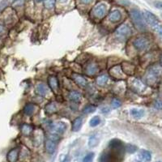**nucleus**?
<instances>
[{"mask_svg": "<svg viewBox=\"0 0 162 162\" xmlns=\"http://www.w3.org/2000/svg\"><path fill=\"white\" fill-rule=\"evenodd\" d=\"M143 17L144 21L148 23V25H150L159 34V36H161V25H160V20H158L157 17L153 13L148 12V11H145V12H143Z\"/></svg>", "mask_w": 162, "mask_h": 162, "instance_id": "nucleus-1", "label": "nucleus"}, {"mask_svg": "<svg viewBox=\"0 0 162 162\" xmlns=\"http://www.w3.org/2000/svg\"><path fill=\"white\" fill-rule=\"evenodd\" d=\"M160 77V67L153 66L148 69L146 73L145 80L146 82L149 85H157L158 81Z\"/></svg>", "mask_w": 162, "mask_h": 162, "instance_id": "nucleus-2", "label": "nucleus"}, {"mask_svg": "<svg viewBox=\"0 0 162 162\" xmlns=\"http://www.w3.org/2000/svg\"><path fill=\"white\" fill-rule=\"evenodd\" d=\"M131 17L132 21L135 26L136 27L137 29L140 31H144L146 29V23L143 20V15L141 14V12L139 10L132 9L130 12Z\"/></svg>", "mask_w": 162, "mask_h": 162, "instance_id": "nucleus-3", "label": "nucleus"}, {"mask_svg": "<svg viewBox=\"0 0 162 162\" xmlns=\"http://www.w3.org/2000/svg\"><path fill=\"white\" fill-rule=\"evenodd\" d=\"M131 33V28L127 23H122L114 32V35L116 38L120 41H123L127 39Z\"/></svg>", "mask_w": 162, "mask_h": 162, "instance_id": "nucleus-4", "label": "nucleus"}, {"mask_svg": "<svg viewBox=\"0 0 162 162\" xmlns=\"http://www.w3.org/2000/svg\"><path fill=\"white\" fill-rule=\"evenodd\" d=\"M109 148H110V150L117 154L118 156H120L121 157H122L125 152L124 144L122 143V141L117 139H113L110 142Z\"/></svg>", "mask_w": 162, "mask_h": 162, "instance_id": "nucleus-5", "label": "nucleus"}, {"mask_svg": "<svg viewBox=\"0 0 162 162\" xmlns=\"http://www.w3.org/2000/svg\"><path fill=\"white\" fill-rule=\"evenodd\" d=\"M67 125L63 122H53L49 125V131L51 135H55L59 136L60 135H63L66 131Z\"/></svg>", "mask_w": 162, "mask_h": 162, "instance_id": "nucleus-6", "label": "nucleus"}, {"mask_svg": "<svg viewBox=\"0 0 162 162\" xmlns=\"http://www.w3.org/2000/svg\"><path fill=\"white\" fill-rule=\"evenodd\" d=\"M131 88L134 92L139 94H143L148 92V86L139 79H134L132 80L131 82Z\"/></svg>", "mask_w": 162, "mask_h": 162, "instance_id": "nucleus-7", "label": "nucleus"}, {"mask_svg": "<svg viewBox=\"0 0 162 162\" xmlns=\"http://www.w3.org/2000/svg\"><path fill=\"white\" fill-rule=\"evenodd\" d=\"M133 46L138 51L146 50L149 47V40L145 37H138L133 41Z\"/></svg>", "mask_w": 162, "mask_h": 162, "instance_id": "nucleus-8", "label": "nucleus"}, {"mask_svg": "<svg viewBox=\"0 0 162 162\" xmlns=\"http://www.w3.org/2000/svg\"><path fill=\"white\" fill-rule=\"evenodd\" d=\"M106 12H107V6L104 2H100L92 8L91 13L94 17L100 19L105 16Z\"/></svg>", "mask_w": 162, "mask_h": 162, "instance_id": "nucleus-9", "label": "nucleus"}, {"mask_svg": "<svg viewBox=\"0 0 162 162\" xmlns=\"http://www.w3.org/2000/svg\"><path fill=\"white\" fill-rule=\"evenodd\" d=\"M121 157L112 151L110 152H104L100 157V162H119L118 160Z\"/></svg>", "mask_w": 162, "mask_h": 162, "instance_id": "nucleus-10", "label": "nucleus"}, {"mask_svg": "<svg viewBox=\"0 0 162 162\" xmlns=\"http://www.w3.org/2000/svg\"><path fill=\"white\" fill-rule=\"evenodd\" d=\"M110 75L111 77L115 79V80H123L126 76V75L122 71V67L119 65L113 67L110 70Z\"/></svg>", "mask_w": 162, "mask_h": 162, "instance_id": "nucleus-11", "label": "nucleus"}, {"mask_svg": "<svg viewBox=\"0 0 162 162\" xmlns=\"http://www.w3.org/2000/svg\"><path fill=\"white\" fill-rule=\"evenodd\" d=\"M45 151L49 154H54L57 149V142L50 139H47L45 142Z\"/></svg>", "mask_w": 162, "mask_h": 162, "instance_id": "nucleus-12", "label": "nucleus"}, {"mask_svg": "<svg viewBox=\"0 0 162 162\" xmlns=\"http://www.w3.org/2000/svg\"><path fill=\"white\" fill-rule=\"evenodd\" d=\"M35 92L41 96H45L49 92V88L43 83H38L35 87Z\"/></svg>", "mask_w": 162, "mask_h": 162, "instance_id": "nucleus-13", "label": "nucleus"}, {"mask_svg": "<svg viewBox=\"0 0 162 162\" xmlns=\"http://www.w3.org/2000/svg\"><path fill=\"white\" fill-rule=\"evenodd\" d=\"M122 70L125 75H134L135 71V67L133 64L130 63L128 62H125L122 63Z\"/></svg>", "mask_w": 162, "mask_h": 162, "instance_id": "nucleus-14", "label": "nucleus"}, {"mask_svg": "<svg viewBox=\"0 0 162 162\" xmlns=\"http://www.w3.org/2000/svg\"><path fill=\"white\" fill-rule=\"evenodd\" d=\"M19 157V148H13L8 152L7 155V159L8 162H16Z\"/></svg>", "mask_w": 162, "mask_h": 162, "instance_id": "nucleus-15", "label": "nucleus"}, {"mask_svg": "<svg viewBox=\"0 0 162 162\" xmlns=\"http://www.w3.org/2000/svg\"><path fill=\"white\" fill-rule=\"evenodd\" d=\"M122 12H120L119 10H113L109 14V20L113 23L118 22L122 19Z\"/></svg>", "mask_w": 162, "mask_h": 162, "instance_id": "nucleus-16", "label": "nucleus"}, {"mask_svg": "<svg viewBox=\"0 0 162 162\" xmlns=\"http://www.w3.org/2000/svg\"><path fill=\"white\" fill-rule=\"evenodd\" d=\"M48 85L54 92H57V90L59 89V81L57 77L51 75L48 78Z\"/></svg>", "mask_w": 162, "mask_h": 162, "instance_id": "nucleus-17", "label": "nucleus"}, {"mask_svg": "<svg viewBox=\"0 0 162 162\" xmlns=\"http://www.w3.org/2000/svg\"><path fill=\"white\" fill-rule=\"evenodd\" d=\"M98 66L95 63H91L86 67V73L88 75H90V76L96 75V73L98 72Z\"/></svg>", "mask_w": 162, "mask_h": 162, "instance_id": "nucleus-18", "label": "nucleus"}, {"mask_svg": "<svg viewBox=\"0 0 162 162\" xmlns=\"http://www.w3.org/2000/svg\"><path fill=\"white\" fill-rule=\"evenodd\" d=\"M73 80H74V81H75L78 85H80L81 87H85V86H87L88 85L87 80H86L84 76L78 75V74L73 75Z\"/></svg>", "mask_w": 162, "mask_h": 162, "instance_id": "nucleus-19", "label": "nucleus"}, {"mask_svg": "<svg viewBox=\"0 0 162 162\" xmlns=\"http://www.w3.org/2000/svg\"><path fill=\"white\" fill-rule=\"evenodd\" d=\"M68 98L70 99V101L72 102H75V103H78L81 101L82 99V95L80 92L78 91H71V92L69 93Z\"/></svg>", "mask_w": 162, "mask_h": 162, "instance_id": "nucleus-20", "label": "nucleus"}, {"mask_svg": "<svg viewBox=\"0 0 162 162\" xmlns=\"http://www.w3.org/2000/svg\"><path fill=\"white\" fill-rule=\"evenodd\" d=\"M83 125V119L82 117H76L72 122V126H71V130H72V131L76 132L78 131H80L81 129V127H82Z\"/></svg>", "mask_w": 162, "mask_h": 162, "instance_id": "nucleus-21", "label": "nucleus"}, {"mask_svg": "<svg viewBox=\"0 0 162 162\" xmlns=\"http://www.w3.org/2000/svg\"><path fill=\"white\" fill-rule=\"evenodd\" d=\"M36 111V106L33 104L28 103L23 107V113L27 116H32Z\"/></svg>", "mask_w": 162, "mask_h": 162, "instance_id": "nucleus-22", "label": "nucleus"}, {"mask_svg": "<svg viewBox=\"0 0 162 162\" xmlns=\"http://www.w3.org/2000/svg\"><path fill=\"white\" fill-rule=\"evenodd\" d=\"M45 110L47 114H52V113H56L58 111V105L56 102H50V103L47 104Z\"/></svg>", "mask_w": 162, "mask_h": 162, "instance_id": "nucleus-23", "label": "nucleus"}, {"mask_svg": "<svg viewBox=\"0 0 162 162\" xmlns=\"http://www.w3.org/2000/svg\"><path fill=\"white\" fill-rule=\"evenodd\" d=\"M139 157L144 161H150L152 160V154L148 150H141L139 153Z\"/></svg>", "mask_w": 162, "mask_h": 162, "instance_id": "nucleus-24", "label": "nucleus"}, {"mask_svg": "<svg viewBox=\"0 0 162 162\" xmlns=\"http://www.w3.org/2000/svg\"><path fill=\"white\" fill-rule=\"evenodd\" d=\"M130 113H131L132 117L135 119H139L144 115V110H140V109H131Z\"/></svg>", "mask_w": 162, "mask_h": 162, "instance_id": "nucleus-25", "label": "nucleus"}, {"mask_svg": "<svg viewBox=\"0 0 162 162\" xmlns=\"http://www.w3.org/2000/svg\"><path fill=\"white\" fill-rule=\"evenodd\" d=\"M109 81V77L106 75H100L96 78V84L101 87H103L105 85H107V83Z\"/></svg>", "mask_w": 162, "mask_h": 162, "instance_id": "nucleus-26", "label": "nucleus"}, {"mask_svg": "<svg viewBox=\"0 0 162 162\" xmlns=\"http://www.w3.org/2000/svg\"><path fill=\"white\" fill-rule=\"evenodd\" d=\"M20 129H21L22 134H23L24 135H29L33 131V127L29 124H23L20 127Z\"/></svg>", "mask_w": 162, "mask_h": 162, "instance_id": "nucleus-27", "label": "nucleus"}, {"mask_svg": "<svg viewBox=\"0 0 162 162\" xmlns=\"http://www.w3.org/2000/svg\"><path fill=\"white\" fill-rule=\"evenodd\" d=\"M98 144V139L97 137L94 135L90 137L89 139H88V146L90 148H95L96 145Z\"/></svg>", "mask_w": 162, "mask_h": 162, "instance_id": "nucleus-28", "label": "nucleus"}, {"mask_svg": "<svg viewBox=\"0 0 162 162\" xmlns=\"http://www.w3.org/2000/svg\"><path fill=\"white\" fill-rule=\"evenodd\" d=\"M100 122H101V118H100V117H99V116H95V117H93L92 119L90 120L89 125L90 127H96V126H98V125L100 124Z\"/></svg>", "mask_w": 162, "mask_h": 162, "instance_id": "nucleus-29", "label": "nucleus"}, {"mask_svg": "<svg viewBox=\"0 0 162 162\" xmlns=\"http://www.w3.org/2000/svg\"><path fill=\"white\" fill-rule=\"evenodd\" d=\"M96 110V106H93V105H89V106H87L86 107L84 108L83 112H84L85 113L88 114V113H93V112H95Z\"/></svg>", "mask_w": 162, "mask_h": 162, "instance_id": "nucleus-30", "label": "nucleus"}, {"mask_svg": "<svg viewBox=\"0 0 162 162\" xmlns=\"http://www.w3.org/2000/svg\"><path fill=\"white\" fill-rule=\"evenodd\" d=\"M125 151L128 153H135L137 151V147L136 146L133 145V144H127L125 147Z\"/></svg>", "mask_w": 162, "mask_h": 162, "instance_id": "nucleus-31", "label": "nucleus"}, {"mask_svg": "<svg viewBox=\"0 0 162 162\" xmlns=\"http://www.w3.org/2000/svg\"><path fill=\"white\" fill-rule=\"evenodd\" d=\"M44 4L47 9H52L55 5V0H44Z\"/></svg>", "mask_w": 162, "mask_h": 162, "instance_id": "nucleus-32", "label": "nucleus"}, {"mask_svg": "<svg viewBox=\"0 0 162 162\" xmlns=\"http://www.w3.org/2000/svg\"><path fill=\"white\" fill-rule=\"evenodd\" d=\"M94 157H95V154L93 153H88L87 155L85 156L84 159H83V162H92L93 161Z\"/></svg>", "mask_w": 162, "mask_h": 162, "instance_id": "nucleus-33", "label": "nucleus"}, {"mask_svg": "<svg viewBox=\"0 0 162 162\" xmlns=\"http://www.w3.org/2000/svg\"><path fill=\"white\" fill-rule=\"evenodd\" d=\"M111 105H112V107H113V109H117L122 106V103H121V101H120L119 100L114 98L113 101H112V102H111Z\"/></svg>", "mask_w": 162, "mask_h": 162, "instance_id": "nucleus-34", "label": "nucleus"}, {"mask_svg": "<svg viewBox=\"0 0 162 162\" xmlns=\"http://www.w3.org/2000/svg\"><path fill=\"white\" fill-rule=\"evenodd\" d=\"M7 4H8V1H7V0H2V1L0 2V12L3 11V10L6 8Z\"/></svg>", "mask_w": 162, "mask_h": 162, "instance_id": "nucleus-35", "label": "nucleus"}, {"mask_svg": "<svg viewBox=\"0 0 162 162\" xmlns=\"http://www.w3.org/2000/svg\"><path fill=\"white\" fill-rule=\"evenodd\" d=\"M70 159L68 155H62L60 157V162H70Z\"/></svg>", "mask_w": 162, "mask_h": 162, "instance_id": "nucleus-36", "label": "nucleus"}, {"mask_svg": "<svg viewBox=\"0 0 162 162\" xmlns=\"http://www.w3.org/2000/svg\"><path fill=\"white\" fill-rule=\"evenodd\" d=\"M154 107L157 110H160L161 109V101L160 100H157L154 104Z\"/></svg>", "mask_w": 162, "mask_h": 162, "instance_id": "nucleus-37", "label": "nucleus"}, {"mask_svg": "<svg viewBox=\"0 0 162 162\" xmlns=\"http://www.w3.org/2000/svg\"><path fill=\"white\" fill-rule=\"evenodd\" d=\"M7 30H6V28L2 24H0V36H3L6 33Z\"/></svg>", "mask_w": 162, "mask_h": 162, "instance_id": "nucleus-38", "label": "nucleus"}, {"mask_svg": "<svg viewBox=\"0 0 162 162\" xmlns=\"http://www.w3.org/2000/svg\"><path fill=\"white\" fill-rule=\"evenodd\" d=\"M92 1H93V0H80V2H81L82 4L88 5V4H90Z\"/></svg>", "mask_w": 162, "mask_h": 162, "instance_id": "nucleus-39", "label": "nucleus"}, {"mask_svg": "<svg viewBox=\"0 0 162 162\" xmlns=\"http://www.w3.org/2000/svg\"><path fill=\"white\" fill-rule=\"evenodd\" d=\"M155 6L157 7H158L159 9H160V8H161V2H160V1H157V2H156Z\"/></svg>", "mask_w": 162, "mask_h": 162, "instance_id": "nucleus-40", "label": "nucleus"}, {"mask_svg": "<svg viewBox=\"0 0 162 162\" xmlns=\"http://www.w3.org/2000/svg\"><path fill=\"white\" fill-rule=\"evenodd\" d=\"M59 1L60 2H66L67 1V0H59Z\"/></svg>", "mask_w": 162, "mask_h": 162, "instance_id": "nucleus-41", "label": "nucleus"}, {"mask_svg": "<svg viewBox=\"0 0 162 162\" xmlns=\"http://www.w3.org/2000/svg\"><path fill=\"white\" fill-rule=\"evenodd\" d=\"M35 1L37 2H42V1H44V0H35Z\"/></svg>", "mask_w": 162, "mask_h": 162, "instance_id": "nucleus-42", "label": "nucleus"}, {"mask_svg": "<svg viewBox=\"0 0 162 162\" xmlns=\"http://www.w3.org/2000/svg\"><path fill=\"white\" fill-rule=\"evenodd\" d=\"M132 162H141V161H139V160H133Z\"/></svg>", "mask_w": 162, "mask_h": 162, "instance_id": "nucleus-43", "label": "nucleus"}, {"mask_svg": "<svg viewBox=\"0 0 162 162\" xmlns=\"http://www.w3.org/2000/svg\"><path fill=\"white\" fill-rule=\"evenodd\" d=\"M12 1H16V0H12Z\"/></svg>", "mask_w": 162, "mask_h": 162, "instance_id": "nucleus-44", "label": "nucleus"}, {"mask_svg": "<svg viewBox=\"0 0 162 162\" xmlns=\"http://www.w3.org/2000/svg\"><path fill=\"white\" fill-rule=\"evenodd\" d=\"M157 162H160V161H157Z\"/></svg>", "mask_w": 162, "mask_h": 162, "instance_id": "nucleus-45", "label": "nucleus"}]
</instances>
